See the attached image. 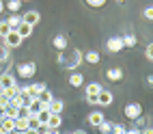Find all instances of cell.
<instances>
[{
    "label": "cell",
    "instance_id": "1",
    "mask_svg": "<svg viewBox=\"0 0 153 134\" xmlns=\"http://www.w3.org/2000/svg\"><path fill=\"white\" fill-rule=\"evenodd\" d=\"M80 61H82V54H80V50H63V52H58V63L63 65L65 69H74L80 65Z\"/></svg>",
    "mask_w": 153,
    "mask_h": 134
},
{
    "label": "cell",
    "instance_id": "2",
    "mask_svg": "<svg viewBox=\"0 0 153 134\" xmlns=\"http://www.w3.org/2000/svg\"><path fill=\"white\" fill-rule=\"evenodd\" d=\"M123 112H125V117H127V119L136 121L138 117H142V106H140V104H136V102H131V104H125Z\"/></svg>",
    "mask_w": 153,
    "mask_h": 134
},
{
    "label": "cell",
    "instance_id": "3",
    "mask_svg": "<svg viewBox=\"0 0 153 134\" xmlns=\"http://www.w3.org/2000/svg\"><path fill=\"white\" fill-rule=\"evenodd\" d=\"M17 74H19V78H33L37 74V65L33 63V61L22 63V65H17Z\"/></svg>",
    "mask_w": 153,
    "mask_h": 134
},
{
    "label": "cell",
    "instance_id": "4",
    "mask_svg": "<svg viewBox=\"0 0 153 134\" xmlns=\"http://www.w3.org/2000/svg\"><path fill=\"white\" fill-rule=\"evenodd\" d=\"M101 93V87L99 82H91V85H86V102L88 104H97V95Z\"/></svg>",
    "mask_w": 153,
    "mask_h": 134
},
{
    "label": "cell",
    "instance_id": "5",
    "mask_svg": "<svg viewBox=\"0 0 153 134\" xmlns=\"http://www.w3.org/2000/svg\"><path fill=\"white\" fill-rule=\"evenodd\" d=\"M19 43H22V37L17 35V30H11L4 37V48H19Z\"/></svg>",
    "mask_w": 153,
    "mask_h": 134
},
{
    "label": "cell",
    "instance_id": "6",
    "mask_svg": "<svg viewBox=\"0 0 153 134\" xmlns=\"http://www.w3.org/2000/svg\"><path fill=\"white\" fill-rule=\"evenodd\" d=\"M39 19H41V13H39V11H26V13L22 15V22L28 24V26H37Z\"/></svg>",
    "mask_w": 153,
    "mask_h": 134
},
{
    "label": "cell",
    "instance_id": "7",
    "mask_svg": "<svg viewBox=\"0 0 153 134\" xmlns=\"http://www.w3.org/2000/svg\"><path fill=\"white\" fill-rule=\"evenodd\" d=\"M50 115H63V108H65V102L63 100H52L50 104L45 106Z\"/></svg>",
    "mask_w": 153,
    "mask_h": 134
},
{
    "label": "cell",
    "instance_id": "8",
    "mask_svg": "<svg viewBox=\"0 0 153 134\" xmlns=\"http://www.w3.org/2000/svg\"><path fill=\"white\" fill-rule=\"evenodd\" d=\"M13 85H17V82H15V78H13L11 71H7V74L0 76V91H7L9 87H13Z\"/></svg>",
    "mask_w": 153,
    "mask_h": 134
},
{
    "label": "cell",
    "instance_id": "9",
    "mask_svg": "<svg viewBox=\"0 0 153 134\" xmlns=\"http://www.w3.org/2000/svg\"><path fill=\"white\" fill-rule=\"evenodd\" d=\"M112 104V93L110 91H106V89H101V93L97 95V106H110Z\"/></svg>",
    "mask_w": 153,
    "mask_h": 134
},
{
    "label": "cell",
    "instance_id": "10",
    "mask_svg": "<svg viewBox=\"0 0 153 134\" xmlns=\"http://www.w3.org/2000/svg\"><path fill=\"white\" fill-rule=\"evenodd\" d=\"M106 48L110 50V52H121V50H123V41H121V37H110Z\"/></svg>",
    "mask_w": 153,
    "mask_h": 134
},
{
    "label": "cell",
    "instance_id": "11",
    "mask_svg": "<svg viewBox=\"0 0 153 134\" xmlns=\"http://www.w3.org/2000/svg\"><path fill=\"white\" fill-rule=\"evenodd\" d=\"M9 132H15V119L4 117L2 123H0V134H9Z\"/></svg>",
    "mask_w": 153,
    "mask_h": 134
},
{
    "label": "cell",
    "instance_id": "12",
    "mask_svg": "<svg viewBox=\"0 0 153 134\" xmlns=\"http://www.w3.org/2000/svg\"><path fill=\"white\" fill-rule=\"evenodd\" d=\"M101 121H106V115H104V112L95 110V112H91V115H88V123H91L93 128H99Z\"/></svg>",
    "mask_w": 153,
    "mask_h": 134
},
{
    "label": "cell",
    "instance_id": "13",
    "mask_svg": "<svg viewBox=\"0 0 153 134\" xmlns=\"http://www.w3.org/2000/svg\"><path fill=\"white\" fill-rule=\"evenodd\" d=\"M60 123H63V117L60 115H50L48 121H45V126H48V130H58Z\"/></svg>",
    "mask_w": 153,
    "mask_h": 134
},
{
    "label": "cell",
    "instance_id": "14",
    "mask_svg": "<svg viewBox=\"0 0 153 134\" xmlns=\"http://www.w3.org/2000/svg\"><path fill=\"white\" fill-rule=\"evenodd\" d=\"M52 46L58 50V52H63V50H67V37L65 35H56L52 39Z\"/></svg>",
    "mask_w": 153,
    "mask_h": 134
},
{
    "label": "cell",
    "instance_id": "15",
    "mask_svg": "<svg viewBox=\"0 0 153 134\" xmlns=\"http://www.w3.org/2000/svg\"><path fill=\"white\" fill-rule=\"evenodd\" d=\"M43 108H45V104H41L39 100H30V104H28V110H30V115H33V117H37Z\"/></svg>",
    "mask_w": 153,
    "mask_h": 134
},
{
    "label": "cell",
    "instance_id": "16",
    "mask_svg": "<svg viewBox=\"0 0 153 134\" xmlns=\"http://www.w3.org/2000/svg\"><path fill=\"white\" fill-rule=\"evenodd\" d=\"M106 76H108V80H112V82H119L121 78H123V69H119V67H110V69L106 71Z\"/></svg>",
    "mask_w": 153,
    "mask_h": 134
},
{
    "label": "cell",
    "instance_id": "17",
    "mask_svg": "<svg viewBox=\"0 0 153 134\" xmlns=\"http://www.w3.org/2000/svg\"><path fill=\"white\" fill-rule=\"evenodd\" d=\"M37 100H39V102H41V104H45V106H48V104H50V102H52V100H54V95H52V91H50V89L45 87V89L41 91V93H39V95H37Z\"/></svg>",
    "mask_w": 153,
    "mask_h": 134
},
{
    "label": "cell",
    "instance_id": "18",
    "mask_svg": "<svg viewBox=\"0 0 153 134\" xmlns=\"http://www.w3.org/2000/svg\"><path fill=\"white\" fill-rule=\"evenodd\" d=\"M15 30H17V35L22 37V39H26V37H30V35H33V26H28V24H24V22L19 24Z\"/></svg>",
    "mask_w": 153,
    "mask_h": 134
},
{
    "label": "cell",
    "instance_id": "19",
    "mask_svg": "<svg viewBox=\"0 0 153 134\" xmlns=\"http://www.w3.org/2000/svg\"><path fill=\"white\" fill-rule=\"evenodd\" d=\"M7 24L11 26V30H15L19 24H22V15H17V13H11V15L7 17Z\"/></svg>",
    "mask_w": 153,
    "mask_h": 134
},
{
    "label": "cell",
    "instance_id": "20",
    "mask_svg": "<svg viewBox=\"0 0 153 134\" xmlns=\"http://www.w3.org/2000/svg\"><path fill=\"white\" fill-rule=\"evenodd\" d=\"M121 41H123V48H134L136 46V35H123L121 37Z\"/></svg>",
    "mask_w": 153,
    "mask_h": 134
},
{
    "label": "cell",
    "instance_id": "21",
    "mask_svg": "<svg viewBox=\"0 0 153 134\" xmlns=\"http://www.w3.org/2000/svg\"><path fill=\"white\" fill-rule=\"evenodd\" d=\"M82 82H84V76L82 74H71L69 76V85L71 87H82Z\"/></svg>",
    "mask_w": 153,
    "mask_h": 134
},
{
    "label": "cell",
    "instance_id": "22",
    "mask_svg": "<svg viewBox=\"0 0 153 134\" xmlns=\"http://www.w3.org/2000/svg\"><path fill=\"white\" fill-rule=\"evenodd\" d=\"M84 61H86L88 65H95V63H99V52H93V50H91V52H86Z\"/></svg>",
    "mask_w": 153,
    "mask_h": 134
},
{
    "label": "cell",
    "instance_id": "23",
    "mask_svg": "<svg viewBox=\"0 0 153 134\" xmlns=\"http://www.w3.org/2000/svg\"><path fill=\"white\" fill-rule=\"evenodd\" d=\"M7 9H9L11 13H17L19 9H22V0H9V2H7Z\"/></svg>",
    "mask_w": 153,
    "mask_h": 134
},
{
    "label": "cell",
    "instance_id": "24",
    "mask_svg": "<svg viewBox=\"0 0 153 134\" xmlns=\"http://www.w3.org/2000/svg\"><path fill=\"white\" fill-rule=\"evenodd\" d=\"M9 33H11V26L7 24V19H0V39H4Z\"/></svg>",
    "mask_w": 153,
    "mask_h": 134
},
{
    "label": "cell",
    "instance_id": "25",
    "mask_svg": "<svg viewBox=\"0 0 153 134\" xmlns=\"http://www.w3.org/2000/svg\"><path fill=\"white\" fill-rule=\"evenodd\" d=\"M28 130V119H15V132H26Z\"/></svg>",
    "mask_w": 153,
    "mask_h": 134
},
{
    "label": "cell",
    "instance_id": "26",
    "mask_svg": "<svg viewBox=\"0 0 153 134\" xmlns=\"http://www.w3.org/2000/svg\"><path fill=\"white\" fill-rule=\"evenodd\" d=\"M28 117H30L28 106H19V108H17V117H15V119H28Z\"/></svg>",
    "mask_w": 153,
    "mask_h": 134
},
{
    "label": "cell",
    "instance_id": "27",
    "mask_svg": "<svg viewBox=\"0 0 153 134\" xmlns=\"http://www.w3.org/2000/svg\"><path fill=\"white\" fill-rule=\"evenodd\" d=\"M99 132L101 134H112V123L110 121H101L99 123Z\"/></svg>",
    "mask_w": 153,
    "mask_h": 134
},
{
    "label": "cell",
    "instance_id": "28",
    "mask_svg": "<svg viewBox=\"0 0 153 134\" xmlns=\"http://www.w3.org/2000/svg\"><path fill=\"white\" fill-rule=\"evenodd\" d=\"M39 126H41V123H39V119L30 115V117H28V130H33V132H35V130H37Z\"/></svg>",
    "mask_w": 153,
    "mask_h": 134
},
{
    "label": "cell",
    "instance_id": "29",
    "mask_svg": "<svg viewBox=\"0 0 153 134\" xmlns=\"http://www.w3.org/2000/svg\"><path fill=\"white\" fill-rule=\"evenodd\" d=\"M4 93H7V97H9V100H11V97H15V95L19 93V85H13V87H9V89L4 91Z\"/></svg>",
    "mask_w": 153,
    "mask_h": 134
},
{
    "label": "cell",
    "instance_id": "30",
    "mask_svg": "<svg viewBox=\"0 0 153 134\" xmlns=\"http://www.w3.org/2000/svg\"><path fill=\"white\" fill-rule=\"evenodd\" d=\"M112 134H127V128L121 123H112Z\"/></svg>",
    "mask_w": 153,
    "mask_h": 134
},
{
    "label": "cell",
    "instance_id": "31",
    "mask_svg": "<svg viewBox=\"0 0 153 134\" xmlns=\"http://www.w3.org/2000/svg\"><path fill=\"white\" fill-rule=\"evenodd\" d=\"M48 117H50V112H48V108H43V110L39 112V115H37V119H39V123H41V126H45V121H48Z\"/></svg>",
    "mask_w": 153,
    "mask_h": 134
},
{
    "label": "cell",
    "instance_id": "32",
    "mask_svg": "<svg viewBox=\"0 0 153 134\" xmlns=\"http://www.w3.org/2000/svg\"><path fill=\"white\" fill-rule=\"evenodd\" d=\"M9 104H11V100L7 97V93H4V91H0V108H7Z\"/></svg>",
    "mask_w": 153,
    "mask_h": 134
},
{
    "label": "cell",
    "instance_id": "33",
    "mask_svg": "<svg viewBox=\"0 0 153 134\" xmlns=\"http://www.w3.org/2000/svg\"><path fill=\"white\" fill-rule=\"evenodd\" d=\"M84 2H86L88 7L97 9V7H104V4H106V0H84Z\"/></svg>",
    "mask_w": 153,
    "mask_h": 134
},
{
    "label": "cell",
    "instance_id": "34",
    "mask_svg": "<svg viewBox=\"0 0 153 134\" xmlns=\"http://www.w3.org/2000/svg\"><path fill=\"white\" fill-rule=\"evenodd\" d=\"M7 58H9V48L2 46V48H0V63H4Z\"/></svg>",
    "mask_w": 153,
    "mask_h": 134
},
{
    "label": "cell",
    "instance_id": "35",
    "mask_svg": "<svg viewBox=\"0 0 153 134\" xmlns=\"http://www.w3.org/2000/svg\"><path fill=\"white\" fill-rule=\"evenodd\" d=\"M145 56H147L149 61H153V43H149V46H147V50H145Z\"/></svg>",
    "mask_w": 153,
    "mask_h": 134
},
{
    "label": "cell",
    "instance_id": "36",
    "mask_svg": "<svg viewBox=\"0 0 153 134\" xmlns=\"http://www.w3.org/2000/svg\"><path fill=\"white\" fill-rule=\"evenodd\" d=\"M142 15H145L147 19H153V7H147V9H145V13H142Z\"/></svg>",
    "mask_w": 153,
    "mask_h": 134
},
{
    "label": "cell",
    "instance_id": "37",
    "mask_svg": "<svg viewBox=\"0 0 153 134\" xmlns=\"http://www.w3.org/2000/svg\"><path fill=\"white\" fill-rule=\"evenodd\" d=\"M140 134H153V128H145V130H140Z\"/></svg>",
    "mask_w": 153,
    "mask_h": 134
},
{
    "label": "cell",
    "instance_id": "38",
    "mask_svg": "<svg viewBox=\"0 0 153 134\" xmlns=\"http://www.w3.org/2000/svg\"><path fill=\"white\" fill-rule=\"evenodd\" d=\"M127 134H140V130L138 128H131V130H127Z\"/></svg>",
    "mask_w": 153,
    "mask_h": 134
},
{
    "label": "cell",
    "instance_id": "39",
    "mask_svg": "<svg viewBox=\"0 0 153 134\" xmlns=\"http://www.w3.org/2000/svg\"><path fill=\"white\" fill-rule=\"evenodd\" d=\"M71 134H86L84 130H76V132H71Z\"/></svg>",
    "mask_w": 153,
    "mask_h": 134
},
{
    "label": "cell",
    "instance_id": "40",
    "mask_svg": "<svg viewBox=\"0 0 153 134\" xmlns=\"http://www.w3.org/2000/svg\"><path fill=\"white\" fill-rule=\"evenodd\" d=\"M2 11H4V2L0 0V13H2Z\"/></svg>",
    "mask_w": 153,
    "mask_h": 134
},
{
    "label": "cell",
    "instance_id": "41",
    "mask_svg": "<svg viewBox=\"0 0 153 134\" xmlns=\"http://www.w3.org/2000/svg\"><path fill=\"white\" fill-rule=\"evenodd\" d=\"M147 82H149V85L153 87V76H149V78H147Z\"/></svg>",
    "mask_w": 153,
    "mask_h": 134
},
{
    "label": "cell",
    "instance_id": "42",
    "mask_svg": "<svg viewBox=\"0 0 153 134\" xmlns=\"http://www.w3.org/2000/svg\"><path fill=\"white\" fill-rule=\"evenodd\" d=\"M48 134H60L58 130H48Z\"/></svg>",
    "mask_w": 153,
    "mask_h": 134
},
{
    "label": "cell",
    "instance_id": "43",
    "mask_svg": "<svg viewBox=\"0 0 153 134\" xmlns=\"http://www.w3.org/2000/svg\"><path fill=\"white\" fill-rule=\"evenodd\" d=\"M0 123H2V117H0Z\"/></svg>",
    "mask_w": 153,
    "mask_h": 134
},
{
    "label": "cell",
    "instance_id": "44",
    "mask_svg": "<svg viewBox=\"0 0 153 134\" xmlns=\"http://www.w3.org/2000/svg\"><path fill=\"white\" fill-rule=\"evenodd\" d=\"M22 2H28V0H22Z\"/></svg>",
    "mask_w": 153,
    "mask_h": 134
},
{
    "label": "cell",
    "instance_id": "45",
    "mask_svg": "<svg viewBox=\"0 0 153 134\" xmlns=\"http://www.w3.org/2000/svg\"><path fill=\"white\" fill-rule=\"evenodd\" d=\"M2 2H4V0H2ZM7 2H9V0H7Z\"/></svg>",
    "mask_w": 153,
    "mask_h": 134
}]
</instances>
